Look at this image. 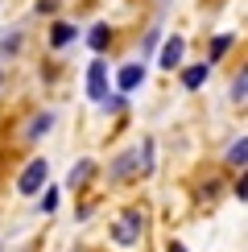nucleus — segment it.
<instances>
[{"label":"nucleus","mask_w":248,"mask_h":252,"mask_svg":"<svg viewBox=\"0 0 248 252\" xmlns=\"http://www.w3.org/2000/svg\"><path fill=\"white\" fill-rule=\"evenodd\" d=\"M46 178H50V161L46 157H33V161L21 170V178H17V190L21 194H37L41 186H46Z\"/></svg>","instance_id":"1"},{"label":"nucleus","mask_w":248,"mask_h":252,"mask_svg":"<svg viewBox=\"0 0 248 252\" xmlns=\"http://www.w3.org/2000/svg\"><path fill=\"white\" fill-rule=\"evenodd\" d=\"M112 240H116L120 248H132V244L141 240V215H137V211H128L116 227H112Z\"/></svg>","instance_id":"2"},{"label":"nucleus","mask_w":248,"mask_h":252,"mask_svg":"<svg viewBox=\"0 0 248 252\" xmlns=\"http://www.w3.org/2000/svg\"><path fill=\"white\" fill-rule=\"evenodd\" d=\"M87 95L95 99V103H103V99H108V66H103L99 58L87 66Z\"/></svg>","instance_id":"3"},{"label":"nucleus","mask_w":248,"mask_h":252,"mask_svg":"<svg viewBox=\"0 0 248 252\" xmlns=\"http://www.w3.org/2000/svg\"><path fill=\"white\" fill-rule=\"evenodd\" d=\"M141 83H145V70H141V62H128V66H120V75H116V87H120V95L137 91Z\"/></svg>","instance_id":"4"},{"label":"nucleus","mask_w":248,"mask_h":252,"mask_svg":"<svg viewBox=\"0 0 248 252\" xmlns=\"http://www.w3.org/2000/svg\"><path fill=\"white\" fill-rule=\"evenodd\" d=\"M182 50H186V41H182L178 33L165 37V46H161V66H165V70H174V66L182 62Z\"/></svg>","instance_id":"5"},{"label":"nucleus","mask_w":248,"mask_h":252,"mask_svg":"<svg viewBox=\"0 0 248 252\" xmlns=\"http://www.w3.org/2000/svg\"><path fill=\"white\" fill-rule=\"evenodd\" d=\"M207 70H211L207 62H194V66H186V70H182V87H186V91H199L203 83H207Z\"/></svg>","instance_id":"6"},{"label":"nucleus","mask_w":248,"mask_h":252,"mask_svg":"<svg viewBox=\"0 0 248 252\" xmlns=\"http://www.w3.org/2000/svg\"><path fill=\"white\" fill-rule=\"evenodd\" d=\"M75 37H79V29H75V25H66V21H58V25H54V33H50V41H54L58 50H62V46H70Z\"/></svg>","instance_id":"7"},{"label":"nucleus","mask_w":248,"mask_h":252,"mask_svg":"<svg viewBox=\"0 0 248 252\" xmlns=\"http://www.w3.org/2000/svg\"><path fill=\"white\" fill-rule=\"evenodd\" d=\"M137 165H141V161H137V153H124L120 161L112 165V178H124V174H132V170H137Z\"/></svg>","instance_id":"8"},{"label":"nucleus","mask_w":248,"mask_h":252,"mask_svg":"<svg viewBox=\"0 0 248 252\" xmlns=\"http://www.w3.org/2000/svg\"><path fill=\"white\" fill-rule=\"evenodd\" d=\"M227 161H232V165H240V170H244V161H248V141H244V136H240V141L232 145V149H227Z\"/></svg>","instance_id":"9"},{"label":"nucleus","mask_w":248,"mask_h":252,"mask_svg":"<svg viewBox=\"0 0 248 252\" xmlns=\"http://www.w3.org/2000/svg\"><path fill=\"white\" fill-rule=\"evenodd\" d=\"M50 124H54V116H50V112H41V116H33V120H29V136L37 141L41 132H50Z\"/></svg>","instance_id":"10"},{"label":"nucleus","mask_w":248,"mask_h":252,"mask_svg":"<svg viewBox=\"0 0 248 252\" xmlns=\"http://www.w3.org/2000/svg\"><path fill=\"white\" fill-rule=\"evenodd\" d=\"M108 37H112V29H108V25H95V29H91V33H87L91 50H103V46H108Z\"/></svg>","instance_id":"11"},{"label":"nucleus","mask_w":248,"mask_h":252,"mask_svg":"<svg viewBox=\"0 0 248 252\" xmlns=\"http://www.w3.org/2000/svg\"><path fill=\"white\" fill-rule=\"evenodd\" d=\"M227 46H232V33H219V37H215V41H211V62H219ZM211 62H207V66H211Z\"/></svg>","instance_id":"12"},{"label":"nucleus","mask_w":248,"mask_h":252,"mask_svg":"<svg viewBox=\"0 0 248 252\" xmlns=\"http://www.w3.org/2000/svg\"><path fill=\"white\" fill-rule=\"evenodd\" d=\"M91 170H95V165H91V161H79L75 170H70V186H79V182H87V178H91Z\"/></svg>","instance_id":"13"},{"label":"nucleus","mask_w":248,"mask_h":252,"mask_svg":"<svg viewBox=\"0 0 248 252\" xmlns=\"http://www.w3.org/2000/svg\"><path fill=\"white\" fill-rule=\"evenodd\" d=\"M244 91H248V75L240 70V75H236V83H232V99H236V103H244Z\"/></svg>","instance_id":"14"},{"label":"nucleus","mask_w":248,"mask_h":252,"mask_svg":"<svg viewBox=\"0 0 248 252\" xmlns=\"http://www.w3.org/2000/svg\"><path fill=\"white\" fill-rule=\"evenodd\" d=\"M54 207H58V190H54V186H50V190H46V198H41V211H54Z\"/></svg>","instance_id":"15"},{"label":"nucleus","mask_w":248,"mask_h":252,"mask_svg":"<svg viewBox=\"0 0 248 252\" xmlns=\"http://www.w3.org/2000/svg\"><path fill=\"white\" fill-rule=\"evenodd\" d=\"M17 46H21V37H17V33H13V37H4V41H0V50H4V54H13V50H17Z\"/></svg>","instance_id":"16"},{"label":"nucleus","mask_w":248,"mask_h":252,"mask_svg":"<svg viewBox=\"0 0 248 252\" xmlns=\"http://www.w3.org/2000/svg\"><path fill=\"white\" fill-rule=\"evenodd\" d=\"M58 8V0H37V13H54Z\"/></svg>","instance_id":"17"},{"label":"nucleus","mask_w":248,"mask_h":252,"mask_svg":"<svg viewBox=\"0 0 248 252\" xmlns=\"http://www.w3.org/2000/svg\"><path fill=\"white\" fill-rule=\"evenodd\" d=\"M170 252H186V248H182V244H170Z\"/></svg>","instance_id":"18"},{"label":"nucleus","mask_w":248,"mask_h":252,"mask_svg":"<svg viewBox=\"0 0 248 252\" xmlns=\"http://www.w3.org/2000/svg\"><path fill=\"white\" fill-rule=\"evenodd\" d=\"M0 79H4V75H0Z\"/></svg>","instance_id":"19"}]
</instances>
